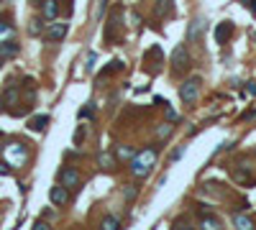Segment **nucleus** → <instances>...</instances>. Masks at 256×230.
<instances>
[{
    "instance_id": "16",
    "label": "nucleus",
    "mask_w": 256,
    "mask_h": 230,
    "mask_svg": "<svg viewBox=\"0 0 256 230\" xmlns=\"http://www.w3.org/2000/svg\"><path fill=\"white\" fill-rule=\"evenodd\" d=\"M169 8H172V0H156V15H167Z\"/></svg>"
},
{
    "instance_id": "21",
    "label": "nucleus",
    "mask_w": 256,
    "mask_h": 230,
    "mask_svg": "<svg viewBox=\"0 0 256 230\" xmlns=\"http://www.w3.org/2000/svg\"><path fill=\"white\" fill-rule=\"evenodd\" d=\"M113 26H118V10L113 13ZM105 41H113V34H110V31H105Z\"/></svg>"
},
{
    "instance_id": "26",
    "label": "nucleus",
    "mask_w": 256,
    "mask_h": 230,
    "mask_svg": "<svg viewBox=\"0 0 256 230\" xmlns=\"http://www.w3.org/2000/svg\"><path fill=\"white\" fill-rule=\"evenodd\" d=\"M0 174H8V166L5 164H0Z\"/></svg>"
},
{
    "instance_id": "9",
    "label": "nucleus",
    "mask_w": 256,
    "mask_h": 230,
    "mask_svg": "<svg viewBox=\"0 0 256 230\" xmlns=\"http://www.w3.org/2000/svg\"><path fill=\"white\" fill-rule=\"evenodd\" d=\"M67 36V23H51L47 28V39L49 41H62Z\"/></svg>"
},
{
    "instance_id": "24",
    "label": "nucleus",
    "mask_w": 256,
    "mask_h": 230,
    "mask_svg": "<svg viewBox=\"0 0 256 230\" xmlns=\"http://www.w3.org/2000/svg\"><path fill=\"white\" fill-rule=\"evenodd\" d=\"M169 131H172V126H161V128H159V136H161V138H164V136H167V133H169Z\"/></svg>"
},
{
    "instance_id": "27",
    "label": "nucleus",
    "mask_w": 256,
    "mask_h": 230,
    "mask_svg": "<svg viewBox=\"0 0 256 230\" xmlns=\"http://www.w3.org/2000/svg\"><path fill=\"white\" fill-rule=\"evenodd\" d=\"M0 110H3V100H0Z\"/></svg>"
},
{
    "instance_id": "2",
    "label": "nucleus",
    "mask_w": 256,
    "mask_h": 230,
    "mask_svg": "<svg viewBox=\"0 0 256 230\" xmlns=\"http://www.w3.org/2000/svg\"><path fill=\"white\" fill-rule=\"evenodd\" d=\"M198 95H200V80H187L182 87H179V97H182L185 105L198 102Z\"/></svg>"
},
{
    "instance_id": "23",
    "label": "nucleus",
    "mask_w": 256,
    "mask_h": 230,
    "mask_svg": "<svg viewBox=\"0 0 256 230\" xmlns=\"http://www.w3.org/2000/svg\"><path fill=\"white\" fill-rule=\"evenodd\" d=\"M246 92L254 97V95H256V85H254V82H249V85H246Z\"/></svg>"
},
{
    "instance_id": "12",
    "label": "nucleus",
    "mask_w": 256,
    "mask_h": 230,
    "mask_svg": "<svg viewBox=\"0 0 256 230\" xmlns=\"http://www.w3.org/2000/svg\"><path fill=\"white\" fill-rule=\"evenodd\" d=\"M18 54V44L8 39V41H0V56H16Z\"/></svg>"
},
{
    "instance_id": "19",
    "label": "nucleus",
    "mask_w": 256,
    "mask_h": 230,
    "mask_svg": "<svg viewBox=\"0 0 256 230\" xmlns=\"http://www.w3.org/2000/svg\"><path fill=\"white\" fill-rule=\"evenodd\" d=\"M100 225H102L105 230H118V228H120V223H118L115 218H105V220H102Z\"/></svg>"
},
{
    "instance_id": "4",
    "label": "nucleus",
    "mask_w": 256,
    "mask_h": 230,
    "mask_svg": "<svg viewBox=\"0 0 256 230\" xmlns=\"http://www.w3.org/2000/svg\"><path fill=\"white\" fill-rule=\"evenodd\" d=\"M5 159H8L13 166H18V164H23V161L28 159V151H26L23 143H10V146L5 148Z\"/></svg>"
},
{
    "instance_id": "8",
    "label": "nucleus",
    "mask_w": 256,
    "mask_h": 230,
    "mask_svg": "<svg viewBox=\"0 0 256 230\" xmlns=\"http://www.w3.org/2000/svg\"><path fill=\"white\" fill-rule=\"evenodd\" d=\"M98 164H100V169H105V172H113V169L118 166V159L110 151H100L98 153Z\"/></svg>"
},
{
    "instance_id": "20",
    "label": "nucleus",
    "mask_w": 256,
    "mask_h": 230,
    "mask_svg": "<svg viewBox=\"0 0 256 230\" xmlns=\"http://www.w3.org/2000/svg\"><path fill=\"white\" fill-rule=\"evenodd\" d=\"M80 118H93V102H90L87 107H82V110H80Z\"/></svg>"
},
{
    "instance_id": "6",
    "label": "nucleus",
    "mask_w": 256,
    "mask_h": 230,
    "mask_svg": "<svg viewBox=\"0 0 256 230\" xmlns=\"http://www.w3.org/2000/svg\"><path fill=\"white\" fill-rule=\"evenodd\" d=\"M49 199H51L54 205H67V202H69V192H67L64 184H56V187H51V189H49Z\"/></svg>"
},
{
    "instance_id": "25",
    "label": "nucleus",
    "mask_w": 256,
    "mask_h": 230,
    "mask_svg": "<svg viewBox=\"0 0 256 230\" xmlns=\"http://www.w3.org/2000/svg\"><path fill=\"white\" fill-rule=\"evenodd\" d=\"M136 197V189H126V199H133Z\"/></svg>"
},
{
    "instance_id": "1",
    "label": "nucleus",
    "mask_w": 256,
    "mask_h": 230,
    "mask_svg": "<svg viewBox=\"0 0 256 230\" xmlns=\"http://www.w3.org/2000/svg\"><path fill=\"white\" fill-rule=\"evenodd\" d=\"M156 159H159V148H156V146L139 151L136 156L131 159V174L136 177V179H144V177H149V172H152V166L156 164Z\"/></svg>"
},
{
    "instance_id": "14",
    "label": "nucleus",
    "mask_w": 256,
    "mask_h": 230,
    "mask_svg": "<svg viewBox=\"0 0 256 230\" xmlns=\"http://www.w3.org/2000/svg\"><path fill=\"white\" fill-rule=\"evenodd\" d=\"M233 225H236V228H241V230H249V228H254L251 218H246V215H233Z\"/></svg>"
},
{
    "instance_id": "10",
    "label": "nucleus",
    "mask_w": 256,
    "mask_h": 230,
    "mask_svg": "<svg viewBox=\"0 0 256 230\" xmlns=\"http://www.w3.org/2000/svg\"><path fill=\"white\" fill-rule=\"evenodd\" d=\"M231 31H233V26H231L228 21H223V23H218V28H215V44H225V41H228V36H231Z\"/></svg>"
},
{
    "instance_id": "22",
    "label": "nucleus",
    "mask_w": 256,
    "mask_h": 230,
    "mask_svg": "<svg viewBox=\"0 0 256 230\" xmlns=\"http://www.w3.org/2000/svg\"><path fill=\"white\" fill-rule=\"evenodd\" d=\"M28 31H31V34H39V31H41V21H31V28H28Z\"/></svg>"
},
{
    "instance_id": "5",
    "label": "nucleus",
    "mask_w": 256,
    "mask_h": 230,
    "mask_svg": "<svg viewBox=\"0 0 256 230\" xmlns=\"http://www.w3.org/2000/svg\"><path fill=\"white\" fill-rule=\"evenodd\" d=\"M36 5L41 8L44 18H49V21L56 18V13H59V0H36Z\"/></svg>"
},
{
    "instance_id": "13",
    "label": "nucleus",
    "mask_w": 256,
    "mask_h": 230,
    "mask_svg": "<svg viewBox=\"0 0 256 230\" xmlns=\"http://www.w3.org/2000/svg\"><path fill=\"white\" fill-rule=\"evenodd\" d=\"M47 126H49V115H36V118H31V123H28L31 131H44Z\"/></svg>"
},
{
    "instance_id": "15",
    "label": "nucleus",
    "mask_w": 256,
    "mask_h": 230,
    "mask_svg": "<svg viewBox=\"0 0 256 230\" xmlns=\"http://www.w3.org/2000/svg\"><path fill=\"white\" fill-rule=\"evenodd\" d=\"M13 39V26L8 21H0V41H8Z\"/></svg>"
},
{
    "instance_id": "28",
    "label": "nucleus",
    "mask_w": 256,
    "mask_h": 230,
    "mask_svg": "<svg viewBox=\"0 0 256 230\" xmlns=\"http://www.w3.org/2000/svg\"><path fill=\"white\" fill-rule=\"evenodd\" d=\"M0 67H3V56H0Z\"/></svg>"
},
{
    "instance_id": "18",
    "label": "nucleus",
    "mask_w": 256,
    "mask_h": 230,
    "mask_svg": "<svg viewBox=\"0 0 256 230\" xmlns=\"http://www.w3.org/2000/svg\"><path fill=\"white\" fill-rule=\"evenodd\" d=\"M118 156L120 159H133V156H136V151L128 148V146H118Z\"/></svg>"
},
{
    "instance_id": "17",
    "label": "nucleus",
    "mask_w": 256,
    "mask_h": 230,
    "mask_svg": "<svg viewBox=\"0 0 256 230\" xmlns=\"http://www.w3.org/2000/svg\"><path fill=\"white\" fill-rule=\"evenodd\" d=\"M200 225H203V228H213V230H218V228H220V220H218V218H207V215H205Z\"/></svg>"
},
{
    "instance_id": "3",
    "label": "nucleus",
    "mask_w": 256,
    "mask_h": 230,
    "mask_svg": "<svg viewBox=\"0 0 256 230\" xmlns=\"http://www.w3.org/2000/svg\"><path fill=\"white\" fill-rule=\"evenodd\" d=\"M59 182H62L67 189H80L82 177H80V172H77L74 166H64L62 172H59Z\"/></svg>"
},
{
    "instance_id": "11",
    "label": "nucleus",
    "mask_w": 256,
    "mask_h": 230,
    "mask_svg": "<svg viewBox=\"0 0 256 230\" xmlns=\"http://www.w3.org/2000/svg\"><path fill=\"white\" fill-rule=\"evenodd\" d=\"M203 31H205V21H203V18L192 21V23H190V28H187V39H190V41H198Z\"/></svg>"
},
{
    "instance_id": "7",
    "label": "nucleus",
    "mask_w": 256,
    "mask_h": 230,
    "mask_svg": "<svg viewBox=\"0 0 256 230\" xmlns=\"http://www.w3.org/2000/svg\"><path fill=\"white\" fill-rule=\"evenodd\" d=\"M172 64H174V69H185L190 64V56H187L185 46H177V49L172 51Z\"/></svg>"
}]
</instances>
